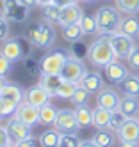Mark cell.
<instances>
[{"label": "cell", "instance_id": "obj_1", "mask_svg": "<svg viewBox=\"0 0 139 147\" xmlns=\"http://www.w3.org/2000/svg\"><path fill=\"white\" fill-rule=\"evenodd\" d=\"M88 59H89V62L94 67H105L107 64H111L112 60H116L114 50L111 46V36L96 37L93 43L89 45Z\"/></svg>", "mask_w": 139, "mask_h": 147}, {"label": "cell", "instance_id": "obj_2", "mask_svg": "<svg viewBox=\"0 0 139 147\" xmlns=\"http://www.w3.org/2000/svg\"><path fill=\"white\" fill-rule=\"evenodd\" d=\"M32 50V43L29 36H14V37H7L5 41H2L0 45V53H2L5 59H9L11 62H18L23 60L30 55Z\"/></svg>", "mask_w": 139, "mask_h": 147}, {"label": "cell", "instance_id": "obj_3", "mask_svg": "<svg viewBox=\"0 0 139 147\" xmlns=\"http://www.w3.org/2000/svg\"><path fill=\"white\" fill-rule=\"evenodd\" d=\"M55 37H57L55 30L47 20H39L29 28V39L38 50H50L55 43Z\"/></svg>", "mask_w": 139, "mask_h": 147}, {"label": "cell", "instance_id": "obj_4", "mask_svg": "<svg viewBox=\"0 0 139 147\" xmlns=\"http://www.w3.org/2000/svg\"><path fill=\"white\" fill-rule=\"evenodd\" d=\"M96 23H98V34L100 36H111L114 32L120 30V23H121V11L118 7H111V5H103L96 11Z\"/></svg>", "mask_w": 139, "mask_h": 147}, {"label": "cell", "instance_id": "obj_5", "mask_svg": "<svg viewBox=\"0 0 139 147\" xmlns=\"http://www.w3.org/2000/svg\"><path fill=\"white\" fill-rule=\"evenodd\" d=\"M70 55L71 53L64 48H50L47 53L39 59L41 73H45V75H59Z\"/></svg>", "mask_w": 139, "mask_h": 147}, {"label": "cell", "instance_id": "obj_6", "mask_svg": "<svg viewBox=\"0 0 139 147\" xmlns=\"http://www.w3.org/2000/svg\"><path fill=\"white\" fill-rule=\"evenodd\" d=\"M61 78L64 82H71V83H80V80L88 75V67H86V64L75 55H70L66 64L62 66L61 69Z\"/></svg>", "mask_w": 139, "mask_h": 147}, {"label": "cell", "instance_id": "obj_7", "mask_svg": "<svg viewBox=\"0 0 139 147\" xmlns=\"http://www.w3.org/2000/svg\"><path fill=\"white\" fill-rule=\"evenodd\" d=\"M111 46L114 50L116 59H127L130 55V51L136 48V43H134V37L123 32H114L111 34Z\"/></svg>", "mask_w": 139, "mask_h": 147}, {"label": "cell", "instance_id": "obj_8", "mask_svg": "<svg viewBox=\"0 0 139 147\" xmlns=\"http://www.w3.org/2000/svg\"><path fill=\"white\" fill-rule=\"evenodd\" d=\"M59 133H77L79 129V122H77V115H75V110L70 108H61L57 112V119L55 124H53Z\"/></svg>", "mask_w": 139, "mask_h": 147}, {"label": "cell", "instance_id": "obj_9", "mask_svg": "<svg viewBox=\"0 0 139 147\" xmlns=\"http://www.w3.org/2000/svg\"><path fill=\"white\" fill-rule=\"evenodd\" d=\"M5 129L9 133V138L13 144L20 142V140H25L29 138V136H32V128L29 124H25L23 121H20L16 115H13V117H9L7 124H5Z\"/></svg>", "mask_w": 139, "mask_h": 147}, {"label": "cell", "instance_id": "obj_10", "mask_svg": "<svg viewBox=\"0 0 139 147\" xmlns=\"http://www.w3.org/2000/svg\"><path fill=\"white\" fill-rule=\"evenodd\" d=\"M120 94H118L114 89L111 87H103L98 94H96V107H100V108H105V110H118V107H120Z\"/></svg>", "mask_w": 139, "mask_h": 147}, {"label": "cell", "instance_id": "obj_11", "mask_svg": "<svg viewBox=\"0 0 139 147\" xmlns=\"http://www.w3.org/2000/svg\"><path fill=\"white\" fill-rule=\"evenodd\" d=\"M118 138L123 142H137L139 144V119L137 117H128L125 124L116 131Z\"/></svg>", "mask_w": 139, "mask_h": 147}, {"label": "cell", "instance_id": "obj_12", "mask_svg": "<svg viewBox=\"0 0 139 147\" xmlns=\"http://www.w3.org/2000/svg\"><path fill=\"white\" fill-rule=\"evenodd\" d=\"M16 117L20 121H23L25 124H29L30 128H34L36 124H39V108L23 101V103H20V107L16 110Z\"/></svg>", "mask_w": 139, "mask_h": 147}, {"label": "cell", "instance_id": "obj_13", "mask_svg": "<svg viewBox=\"0 0 139 147\" xmlns=\"http://www.w3.org/2000/svg\"><path fill=\"white\" fill-rule=\"evenodd\" d=\"M103 73H105V78L109 80L111 83H118V85H120V83L127 78V75L130 71L125 67V64H121V62L116 59V60L111 62V64H107L103 67Z\"/></svg>", "mask_w": 139, "mask_h": 147}, {"label": "cell", "instance_id": "obj_14", "mask_svg": "<svg viewBox=\"0 0 139 147\" xmlns=\"http://www.w3.org/2000/svg\"><path fill=\"white\" fill-rule=\"evenodd\" d=\"M50 99H52V96L39 85V83L34 85V87H29L25 90V101L30 103V105H34V107H38V108H41L43 105L50 103Z\"/></svg>", "mask_w": 139, "mask_h": 147}, {"label": "cell", "instance_id": "obj_15", "mask_svg": "<svg viewBox=\"0 0 139 147\" xmlns=\"http://www.w3.org/2000/svg\"><path fill=\"white\" fill-rule=\"evenodd\" d=\"M30 16V9L21 5L20 2H14L11 5H5V20L13 23H25Z\"/></svg>", "mask_w": 139, "mask_h": 147}, {"label": "cell", "instance_id": "obj_16", "mask_svg": "<svg viewBox=\"0 0 139 147\" xmlns=\"http://www.w3.org/2000/svg\"><path fill=\"white\" fill-rule=\"evenodd\" d=\"M0 98L2 99H9V101H14V103H23L25 101V90L21 89V85L18 83H13V82H7L2 92H0Z\"/></svg>", "mask_w": 139, "mask_h": 147}, {"label": "cell", "instance_id": "obj_17", "mask_svg": "<svg viewBox=\"0 0 139 147\" xmlns=\"http://www.w3.org/2000/svg\"><path fill=\"white\" fill-rule=\"evenodd\" d=\"M64 83V80L61 78V75H45L41 73V78H39V85L45 89L50 96H57V90L61 89V85Z\"/></svg>", "mask_w": 139, "mask_h": 147}, {"label": "cell", "instance_id": "obj_18", "mask_svg": "<svg viewBox=\"0 0 139 147\" xmlns=\"http://www.w3.org/2000/svg\"><path fill=\"white\" fill-rule=\"evenodd\" d=\"M80 85L84 87V89H88L89 90V94H98L105 85H103V78H102V75L100 73H89L88 71V75H86L82 80H80Z\"/></svg>", "mask_w": 139, "mask_h": 147}, {"label": "cell", "instance_id": "obj_19", "mask_svg": "<svg viewBox=\"0 0 139 147\" xmlns=\"http://www.w3.org/2000/svg\"><path fill=\"white\" fill-rule=\"evenodd\" d=\"M84 16V11L77 5V4H71L62 7L61 11V20H59V25H68V23H79L80 18Z\"/></svg>", "mask_w": 139, "mask_h": 147}, {"label": "cell", "instance_id": "obj_20", "mask_svg": "<svg viewBox=\"0 0 139 147\" xmlns=\"http://www.w3.org/2000/svg\"><path fill=\"white\" fill-rule=\"evenodd\" d=\"M61 36L68 43H77L86 34H84L80 23H68V25H61Z\"/></svg>", "mask_w": 139, "mask_h": 147}, {"label": "cell", "instance_id": "obj_21", "mask_svg": "<svg viewBox=\"0 0 139 147\" xmlns=\"http://www.w3.org/2000/svg\"><path fill=\"white\" fill-rule=\"evenodd\" d=\"M116 131L111 128H102L93 135V142L98 144L100 147H112L116 144Z\"/></svg>", "mask_w": 139, "mask_h": 147}, {"label": "cell", "instance_id": "obj_22", "mask_svg": "<svg viewBox=\"0 0 139 147\" xmlns=\"http://www.w3.org/2000/svg\"><path fill=\"white\" fill-rule=\"evenodd\" d=\"M118 110L123 112L127 117H137V115H139V98H134V96L121 98Z\"/></svg>", "mask_w": 139, "mask_h": 147}, {"label": "cell", "instance_id": "obj_23", "mask_svg": "<svg viewBox=\"0 0 139 147\" xmlns=\"http://www.w3.org/2000/svg\"><path fill=\"white\" fill-rule=\"evenodd\" d=\"M120 87H121V90H123L125 96H134V98H139V75L128 73L127 78L120 83Z\"/></svg>", "mask_w": 139, "mask_h": 147}, {"label": "cell", "instance_id": "obj_24", "mask_svg": "<svg viewBox=\"0 0 139 147\" xmlns=\"http://www.w3.org/2000/svg\"><path fill=\"white\" fill-rule=\"evenodd\" d=\"M75 115H77L79 128H89L93 126V108L88 105H77L75 107Z\"/></svg>", "mask_w": 139, "mask_h": 147}, {"label": "cell", "instance_id": "obj_25", "mask_svg": "<svg viewBox=\"0 0 139 147\" xmlns=\"http://www.w3.org/2000/svg\"><path fill=\"white\" fill-rule=\"evenodd\" d=\"M57 108L53 107L52 103H47L39 108V124L43 126H53L55 124V119H57Z\"/></svg>", "mask_w": 139, "mask_h": 147}, {"label": "cell", "instance_id": "obj_26", "mask_svg": "<svg viewBox=\"0 0 139 147\" xmlns=\"http://www.w3.org/2000/svg\"><path fill=\"white\" fill-rule=\"evenodd\" d=\"M111 115H112L111 110H105V108L96 107V108L93 110V126H94L96 129L109 128V124H111Z\"/></svg>", "mask_w": 139, "mask_h": 147}, {"label": "cell", "instance_id": "obj_27", "mask_svg": "<svg viewBox=\"0 0 139 147\" xmlns=\"http://www.w3.org/2000/svg\"><path fill=\"white\" fill-rule=\"evenodd\" d=\"M118 32H123L127 36H130V37H137L139 34V18L136 16H125L121 20V23H120V30Z\"/></svg>", "mask_w": 139, "mask_h": 147}, {"label": "cell", "instance_id": "obj_28", "mask_svg": "<svg viewBox=\"0 0 139 147\" xmlns=\"http://www.w3.org/2000/svg\"><path fill=\"white\" fill-rule=\"evenodd\" d=\"M61 11H62L61 5H57L55 2H50V4L41 7V18L47 20V22H50V23H59Z\"/></svg>", "mask_w": 139, "mask_h": 147}, {"label": "cell", "instance_id": "obj_29", "mask_svg": "<svg viewBox=\"0 0 139 147\" xmlns=\"http://www.w3.org/2000/svg\"><path fill=\"white\" fill-rule=\"evenodd\" d=\"M59 138H61V133L55 128L47 129L39 136V145L41 147H59Z\"/></svg>", "mask_w": 139, "mask_h": 147}, {"label": "cell", "instance_id": "obj_30", "mask_svg": "<svg viewBox=\"0 0 139 147\" xmlns=\"http://www.w3.org/2000/svg\"><path fill=\"white\" fill-rule=\"evenodd\" d=\"M80 27L84 30L86 36H91V34H96L98 32V23H96V16H91V14H84L80 18Z\"/></svg>", "mask_w": 139, "mask_h": 147}, {"label": "cell", "instance_id": "obj_31", "mask_svg": "<svg viewBox=\"0 0 139 147\" xmlns=\"http://www.w3.org/2000/svg\"><path fill=\"white\" fill-rule=\"evenodd\" d=\"M116 7L125 14L139 13V0H116Z\"/></svg>", "mask_w": 139, "mask_h": 147}, {"label": "cell", "instance_id": "obj_32", "mask_svg": "<svg viewBox=\"0 0 139 147\" xmlns=\"http://www.w3.org/2000/svg\"><path fill=\"white\" fill-rule=\"evenodd\" d=\"M20 105L14 103V101H9V99H2L0 98V115L5 119L9 117H13V115H16V110H18Z\"/></svg>", "mask_w": 139, "mask_h": 147}, {"label": "cell", "instance_id": "obj_33", "mask_svg": "<svg viewBox=\"0 0 139 147\" xmlns=\"http://www.w3.org/2000/svg\"><path fill=\"white\" fill-rule=\"evenodd\" d=\"M88 99H89V90H88V89H84L80 83H79L70 101L75 105V107H77V105H86V103H88Z\"/></svg>", "mask_w": 139, "mask_h": 147}, {"label": "cell", "instance_id": "obj_34", "mask_svg": "<svg viewBox=\"0 0 139 147\" xmlns=\"http://www.w3.org/2000/svg\"><path fill=\"white\" fill-rule=\"evenodd\" d=\"M77 85L79 83H71V82H64L62 85H61V89L57 90V96L55 98H61V99H71V96H73V92H75V89H77Z\"/></svg>", "mask_w": 139, "mask_h": 147}, {"label": "cell", "instance_id": "obj_35", "mask_svg": "<svg viewBox=\"0 0 139 147\" xmlns=\"http://www.w3.org/2000/svg\"><path fill=\"white\" fill-rule=\"evenodd\" d=\"M80 140L77 138V133H61L59 147H79Z\"/></svg>", "mask_w": 139, "mask_h": 147}, {"label": "cell", "instance_id": "obj_36", "mask_svg": "<svg viewBox=\"0 0 139 147\" xmlns=\"http://www.w3.org/2000/svg\"><path fill=\"white\" fill-rule=\"evenodd\" d=\"M128 117L123 113V112H120V110H114L112 112V115H111V124H109V128L111 129H114V131H118L121 128V126L125 124V121H127Z\"/></svg>", "mask_w": 139, "mask_h": 147}, {"label": "cell", "instance_id": "obj_37", "mask_svg": "<svg viewBox=\"0 0 139 147\" xmlns=\"http://www.w3.org/2000/svg\"><path fill=\"white\" fill-rule=\"evenodd\" d=\"M23 69H25V73L27 75H38V73H41V66H39V62L38 60H34V59H30V57H27V59H23Z\"/></svg>", "mask_w": 139, "mask_h": 147}, {"label": "cell", "instance_id": "obj_38", "mask_svg": "<svg viewBox=\"0 0 139 147\" xmlns=\"http://www.w3.org/2000/svg\"><path fill=\"white\" fill-rule=\"evenodd\" d=\"M88 50H89V46H84L80 41H77V43H71V55L79 57V59H82L84 55L88 57Z\"/></svg>", "mask_w": 139, "mask_h": 147}, {"label": "cell", "instance_id": "obj_39", "mask_svg": "<svg viewBox=\"0 0 139 147\" xmlns=\"http://www.w3.org/2000/svg\"><path fill=\"white\" fill-rule=\"evenodd\" d=\"M127 62H128V66H130L132 69L139 71V46H136V48L130 51V55L127 57Z\"/></svg>", "mask_w": 139, "mask_h": 147}, {"label": "cell", "instance_id": "obj_40", "mask_svg": "<svg viewBox=\"0 0 139 147\" xmlns=\"http://www.w3.org/2000/svg\"><path fill=\"white\" fill-rule=\"evenodd\" d=\"M14 147H41L39 145V138H34V136H29L25 140H20L16 144H13Z\"/></svg>", "mask_w": 139, "mask_h": 147}, {"label": "cell", "instance_id": "obj_41", "mask_svg": "<svg viewBox=\"0 0 139 147\" xmlns=\"http://www.w3.org/2000/svg\"><path fill=\"white\" fill-rule=\"evenodd\" d=\"M11 66H13V62L0 53V76H5L7 73L11 71Z\"/></svg>", "mask_w": 139, "mask_h": 147}, {"label": "cell", "instance_id": "obj_42", "mask_svg": "<svg viewBox=\"0 0 139 147\" xmlns=\"http://www.w3.org/2000/svg\"><path fill=\"white\" fill-rule=\"evenodd\" d=\"M9 145H13V142L9 138V133L5 129V126H0V147H9Z\"/></svg>", "mask_w": 139, "mask_h": 147}, {"label": "cell", "instance_id": "obj_43", "mask_svg": "<svg viewBox=\"0 0 139 147\" xmlns=\"http://www.w3.org/2000/svg\"><path fill=\"white\" fill-rule=\"evenodd\" d=\"M7 37H9V22L4 18V20H0V43L5 41Z\"/></svg>", "mask_w": 139, "mask_h": 147}, {"label": "cell", "instance_id": "obj_44", "mask_svg": "<svg viewBox=\"0 0 139 147\" xmlns=\"http://www.w3.org/2000/svg\"><path fill=\"white\" fill-rule=\"evenodd\" d=\"M18 2H20L21 5L29 7V9H32V7H36V5H38V0H18Z\"/></svg>", "mask_w": 139, "mask_h": 147}, {"label": "cell", "instance_id": "obj_45", "mask_svg": "<svg viewBox=\"0 0 139 147\" xmlns=\"http://www.w3.org/2000/svg\"><path fill=\"white\" fill-rule=\"evenodd\" d=\"M57 5H61V7H66V5H71V4H77L79 0H53Z\"/></svg>", "mask_w": 139, "mask_h": 147}, {"label": "cell", "instance_id": "obj_46", "mask_svg": "<svg viewBox=\"0 0 139 147\" xmlns=\"http://www.w3.org/2000/svg\"><path fill=\"white\" fill-rule=\"evenodd\" d=\"M79 147H100V145H98V144H94L93 138H91V140H82Z\"/></svg>", "mask_w": 139, "mask_h": 147}, {"label": "cell", "instance_id": "obj_47", "mask_svg": "<svg viewBox=\"0 0 139 147\" xmlns=\"http://www.w3.org/2000/svg\"><path fill=\"white\" fill-rule=\"evenodd\" d=\"M120 147H139V144L137 142H123V140H120Z\"/></svg>", "mask_w": 139, "mask_h": 147}, {"label": "cell", "instance_id": "obj_48", "mask_svg": "<svg viewBox=\"0 0 139 147\" xmlns=\"http://www.w3.org/2000/svg\"><path fill=\"white\" fill-rule=\"evenodd\" d=\"M5 18V5L4 2H0V20H4Z\"/></svg>", "mask_w": 139, "mask_h": 147}, {"label": "cell", "instance_id": "obj_49", "mask_svg": "<svg viewBox=\"0 0 139 147\" xmlns=\"http://www.w3.org/2000/svg\"><path fill=\"white\" fill-rule=\"evenodd\" d=\"M7 83V80H5V76H0V92H2V89H4V85Z\"/></svg>", "mask_w": 139, "mask_h": 147}, {"label": "cell", "instance_id": "obj_50", "mask_svg": "<svg viewBox=\"0 0 139 147\" xmlns=\"http://www.w3.org/2000/svg\"><path fill=\"white\" fill-rule=\"evenodd\" d=\"M50 2H53V0H38V5H47V4H50Z\"/></svg>", "mask_w": 139, "mask_h": 147}, {"label": "cell", "instance_id": "obj_51", "mask_svg": "<svg viewBox=\"0 0 139 147\" xmlns=\"http://www.w3.org/2000/svg\"><path fill=\"white\" fill-rule=\"evenodd\" d=\"M4 2V5H11V4H14V2H18V0H2Z\"/></svg>", "mask_w": 139, "mask_h": 147}, {"label": "cell", "instance_id": "obj_52", "mask_svg": "<svg viewBox=\"0 0 139 147\" xmlns=\"http://www.w3.org/2000/svg\"><path fill=\"white\" fill-rule=\"evenodd\" d=\"M80 2H96V0H80Z\"/></svg>", "mask_w": 139, "mask_h": 147}, {"label": "cell", "instance_id": "obj_53", "mask_svg": "<svg viewBox=\"0 0 139 147\" xmlns=\"http://www.w3.org/2000/svg\"><path fill=\"white\" fill-rule=\"evenodd\" d=\"M136 39H137V41H139V34H137V37H136Z\"/></svg>", "mask_w": 139, "mask_h": 147}, {"label": "cell", "instance_id": "obj_54", "mask_svg": "<svg viewBox=\"0 0 139 147\" xmlns=\"http://www.w3.org/2000/svg\"><path fill=\"white\" fill-rule=\"evenodd\" d=\"M2 119H4V117H2V115H0V121H2Z\"/></svg>", "mask_w": 139, "mask_h": 147}, {"label": "cell", "instance_id": "obj_55", "mask_svg": "<svg viewBox=\"0 0 139 147\" xmlns=\"http://www.w3.org/2000/svg\"><path fill=\"white\" fill-rule=\"evenodd\" d=\"M9 147H14V145H9Z\"/></svg>", "mask_w": 139, "mask_h": 147}]
</instances>
